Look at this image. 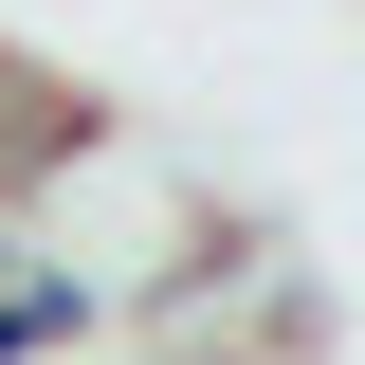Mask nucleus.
Listing matches in <instances>:
<instances>
[{
  "mask_svg": "<svg viewBox=\"0 0 365 365\" xmlns=\"http://www.w3.org/2000/svg\"><path fill=\"white\" fill-rule=\"evenodd\" d=\"M73 347H110V274H73V256H0V365H73Z\"/></svg>",
  "mask_w": 365,
  "mask_h": 365,
  "instance_id": "obj_1",
  "label": "nucleus"
},
{
  "mask_svg": "<svg viewBox=\"0 0 365 365\" xmlns=\"http://www.w3.org/2000/svg\"><path fill=\"white\" fill-rule=\"evenodd\" d=\"M73 365H91V347H73Z\"/></svg>",
  "mask_w": 365,
  "mask_h": 365,
  "instance_id": "obj_2",
  "label": "nucleus"
}]
</instances>
